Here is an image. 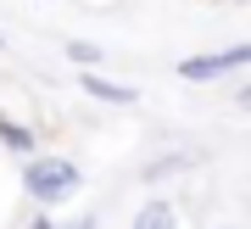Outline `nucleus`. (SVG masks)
I'll list each match as a JSON object with an SVG mask.
<instances>
[{"mask_svg":"<svg viewBox=\"0 0 251 229\" xmlns=\"http://www.w3.org/2000/svg\"><path fill=\"white\" fill-rule=\"evenodd\" d=\"M67 62H73V67H100L106 51H100L95 39H67Z\"/></svg>","mask_w":251,"mask_h":229,"instance_id":"423d86ee","label":"nucleus"},{"mask_svg":"<svg viewBox=\"0 0 251 229\" xmlns=\"http://www.w3.org/2000/svg\"><path fill=\"white\" fill-rule=\"evenodd\" d=\"M173 224H179V212H173L168 201H145L134 212V229H173Z\"/></svg>","mask_w":251,"mask_h":229,"instance_id":"39448f33","label":"nucleus"},{"mask_svg":"<svg viewBox=\"0 0 251 229\" xmlns=\"http://www.w3.org/2000/svg\"><path fill=\"white\" fill-rule=\"evenodd\" d=\"M179 168H190V157H156V162H145V185H162V179H168V173H179Z\"/></svg>","mask_w":251,"mask_h":229,"instance_id":"0eeeda50","label":"nucleus"},{"mask_svg":"<svg viewBox=\"0 0 251 229\" xmlns=\"http://www.w3.org/2000/svg\"><path fill=\"white\" fill-rule=\"evenodd\" d=\"M251 67V45H229V51H201V56H184L179 62V79L184 84H212L224 73H240Z\"/></svg>","mask_w":251,"mask_h":229,"instance_id":"f03ea898","label":"nucleus"},{"mask_svg":"<svg viewBox=\"0 0 251 229\" xmlns=\"http://www.w3.org/2000/svg\"><path fill=\"white\" fill-rule=\"evenodd\" d=\"M224 229H234V224H224Z\"/></svg>","mask_w":251,"mask_h":229,"instance_id":"9b49d317","label":"nucleus"},{"mask_svg":"<svg viewBox=\"0 0 251 229\" xmlns=\"http://www.w3.org/2000/svg\"><path fill=\"white\" fill-rule=\"evenodd\" d=\"M62 229H100V218H78V224H62Z\"/></svg>","mask_w":251,"mask_h":229,"instance_id":"1a4fd4ad","label":"nucleus"},{"mask_svg":"<svg viewBox=\"0 0 251 229\" xmlns=\"http://www.w3.org/2000/svg\"><path fill=\"white\" fill-rule=\"evenodd\" d=\"M0 45H6V34H0Z\"/></svg>","mask_w":251,"mask_h":229,"instance_id":"9d476101","label":"nucleus"},{"mask_svg":"<svg viewBox=\"0 0 251 229\" xmlns=\"http://www.w3.org/2000/svg\"><path fill=\"white\" fill-rule=\"evenodd\" d=\"M78 185H84L78 162H67V157H39V151L23 157V190H28V201L56 207V201H67Z\"/></svg>","mask_w":251,"mask_h":229,"instance_id":"f257e3e1","label":"nucleus"},{"mask_svg":"<svg viewBox=\"0 0 251 229\" xmlns=\"http://www.w3.org/2000/svg\"><path fill=\"white\" fill-rule=\"evenodd\" d=\"M78 89H84L90 101H100V106H134V101H140V89H134V84L106 79L100 67H78Z\"/></svg>","mask_w":251,"mask_h":229,"instance_id":"7ed1b4c3","label":"nucleus"},{"mask_svg":"<svg viewBox=\"0 0 251 229\" xmlns=\"http://www.w3.org/2000/svg\"><path fill=\"white\" fill-rule=\"evenodd\" d=\"M23 229H62V224H56V218H45V212H39V218H28Z\"/></svg>","mask_w":251,"mask_h":229,"instance_id":"6e6552de","label":"nucleus"},{"mask_svg":"<svg viewBox=\"0 0 251 229\" xmlns=\"http://www.w3.org/2000/svg\"><path fill=\"white\" fill-rule=\"evenodd\" d=\"M0 145H6L11 157H34V145H39V134L28 129V123H17V117H0Z\"/></svg>","mask_w":251,"mask_h":229,"instance_id":"20e7f679","label":"nucleus"}]
</instances>
